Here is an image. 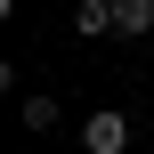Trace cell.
<instances>
[{
    "label": "cell",
    "instance_id": "obj_1",
    "mask_svg": "<svg viewBox=\"0 0 154 154\" xmlns=\"http://www.w3.org/2000/svg\"><path fill=\"white\" fill-rule=\"evenodd\" d=\"M130 114L122 106H97V114H81V154H130Z\"/></svg>",
    "mask_w": 154,
    "mask_h": 154
},
{
    "label": "cell",
    "instance_id": "obj_2",
    "mask_svg": "<svg viewBox=\"0 0 154 154\" xmlns=\"http://www.w3.org/2000/svg\"><path fill=\"white\" fill-rule=\"evenodd\" d=\"M154 32V0H114V41H146Z\"/></svg>",
    "mask_w": 154,
    "mask_h": 154
},
{
    "label": "cell",
    "instance_id": "obj_3",
    "mask_svg": "<svg viewBox=\"0 0 154 154\" xmlns=\"http://www.w3.org/2000/svg\"><path fill=\"white\" fill-rule=\"evenodd\" d=\"M16 122H24V130H32V138H49V130H57V122H65V106H57V97H49V89H41V97H24V106H16Z\"/></svg>",
    "mask_w": 154,
    "mask_h": 154
},
{
    "label": "cell",
    "instance_id": "obj_4",
    "mask_svg": "<svg viewBox=\"0 0 154 154\" xmlns=\"http://www.w3.org/2000/svg\"><path fill=\"white\" fill-rule=\"evenodd\" d=\"M73 32L81 41H106L114 32V0H73Z\"/></svg>",
    "mask_w": 154,
    "mask_h": 154
}]
</instances>
